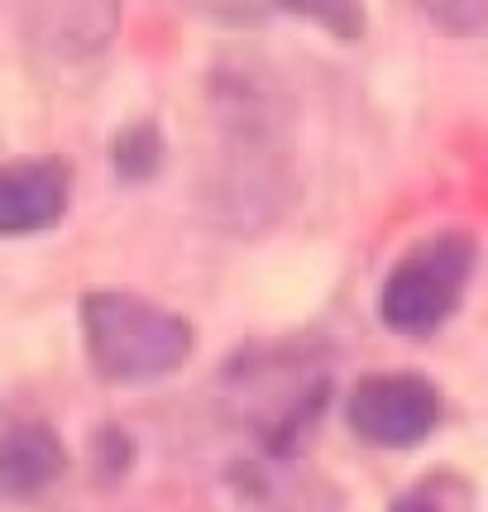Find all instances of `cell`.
<instances>
[{
  "mask_svg": "<svg viewBox=\"0 0 488 512\" xmlns=\"http://www.w3.org/2000/svg\"><path fill=\"white\" fill-rule=\"evenodd\" d=\"M206 211L230 230H268L297 192V101L259 53H216L206 72Z\"/></svg>",
  "mask_w": 488,
  "mask_h": 512,
  "instance_id": "6da1fadb",
  "label": "cell"
},
{
  "mask_svg": "<svg viewBox=\"0 0 488 512\" xmlns=\"http://www.w3.org/2000/svg\"><path fill=\"white\" fill-rule=\"evenodd\" d=\"M82 345L91 369L111 383H154L178 374L197 331L192 321L149 297L120 288H96L82 297Z\"/></svg>",
  "mask_w": 488,
  "mask_h": 512,
  "instance_id": "7a4b0ae2",
  "label": "cell"
},
{
  "mask_svg": "<svg viewBox=\"0 0 488 512\" xmlns=\"http://www.w3.org/2000/svg\"><path fill=\"white\" fill-rule=\"evenodd\" d=\"M479 264V245L469 230H436L412 245L388 268L378 288V316L398 335H431L460 312L465 288Z\"/></svg>",
  "mask_w": 488,
  "mask_h": 512,
  "instance_id": "3957f363",
  "label": "cell"
},
{
  "mask_svg": "<svg viewBox=\"0 0 488 512\" xmlns=\"http://www.w3.org/2000/svg\"><path fill=\"white\" fill-rule=\"evenodd\" d=\"M345 422L359 441L383 450L422 446L441 426V388L426 374H364L345 398Z\"/></svg>",
  "mask_w": 488,
  "mask_h": 512,
  "instance_id": "277c9868",
  "label": "cell"
},
{
  "mask_svg": "<svg viewBox=\"0 0 488 512\" xmlns=\"http://www.w3.org/2000/svg\"><path fill=\"white\" fill-rule=\"evenodd\" d=\"M10 5L24 48L53 67L96 63L120 34V0H10Z\"/></svg>",
  "mask_w": 488,
  "mask_h": 512,
  "instance_id": "5b68a950",
  "label": "cell"
},
{
  "mask_svg": "<svg viewBox=\"0 0 488 512\" xmlns=\"http://www.w3.org/2000/svg\"><path fill=\"white\" fill-rule=\"evenodd\" d=\"M72 206V173L63 158H20L0 168V240L44 235Z\"/></svg>",
  "mask_w": 488,
  "mask_h": 512,
  "instance_id": "8992f818",
  "label": "cell"
},
{
  "mask_svg": "<svg viewBox=\"0 0 488 512\" xmlns=\"http://www.w3.org/2000/svg\"><path fill=\"white\" fill-rule=\"evenodd\" d=\"M67 469V450L48 422L0 426V498H34Z\"/></svg>",
  "mask_w": 488,
  "mask_h": 512,
  "instance_id": "52a82bcc",
  "label": "cell"
},
{
  "mask_svg": "<svg viewBox=\"0 0 488 512\" xmlns=\"http://www.w3.org/2000/svg\"><path fill=\"white\" fill-rule=\"evenodd\" d=\"M163 158H168V144H163L158 120H130V125L111 139V168H115V178L120 182L158 178Z\"/></svg>",
  "mask_w": 488,
  "mask_h": 512,
  "instance_id": "ba28073f",
  "label": "cell"
},
{
  "mask_svg": "<svg viewBox=\"0 0 488 512\" xmlns=\"http://www.w3.org/2000/svg\"><path fill=\"white\" fill-rule=\"evenodd\" d=\"M264 10H283L297 20H311L316 29H326L335 44H355L364 39V0H264Z\"/></svg>",
  "mask_w": 488,
  "mask_h": 512,
  "instance_id": "9c48e42d",
  "label": "cell"
},
{
  "mask_svg": "<svg viewBox=\"0 0 488 512\" xmlns=\"http://www.w3.org/2000/svg\"><path fill=\"white\" fill-rule=\"evenodd\" d=\"M417 10L445 39H484L488 34V0H417Z\"/></svg>",
  "mask_w": 488,
  "mask_h": 512,
  "instance_id": "30bf717a",
  "label": "cell"
},
{
  "mask_svg": "<svg viewBox=\"0 0 488 512\" xmlns=\"http://www.w3.org/2000/svg\"><path fill=\"white\" fill-rule=\"evenodd\" d=\"M182 5L206 15V20H221V24H259L268 15L264 0H182Z\"/></svg>",
  "mask_w": 488,
  "mask_h": 512,
  "instance_id": "8fae6325",
  "label": "cell"
},
{
  "mask_svg": "<svg viewBox=\"0 0 488 512\" xmlns=\"http://www.w3.org/2000/svg\"><path fill=\"white\" fill-rule=\"evenodd\" d=\"M388 512H445V508H441V503H436V498H431L426 489H417V493H402V498H398V503H393Z\"/></svg>",
  "mask_w": 488,
  "mask_h": 512,
  "instance_id": "7c38bea8",
  "label": "cell"
}]
</instances>
